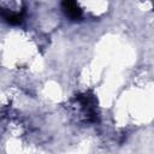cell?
Here are the masks:
<instances>
[{
  "mask_svg": "<svg viewBox=\"0 0 154 154\" xmlns=\"http://www.w3.org/2000/svg\"><path fill=\"white\" fill-rule=\"evenodd\" d=\"M63 8H64L65 13L70 18H72V19H77L82 14V11L78 7L77 2H73V1H65V2H63Z\"/></svg>",
  "mask_w": 154,
  "mask_h": 154,
  "instance_id": "1",
  "label": "cell"
}]
</instances>
